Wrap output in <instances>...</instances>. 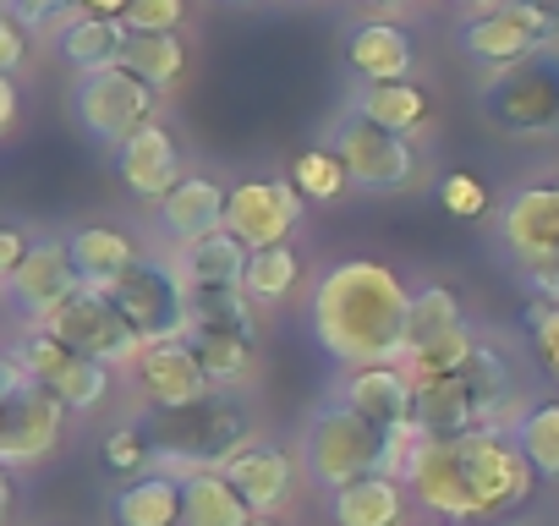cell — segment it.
<instances>
[{"mask_svg": "<svg viewBox=\"0 0 559 526\" xmlns=\"http://www.w3.org/2000/svg\"><path fill=\"white\" fill-rule=\"evenodd\" d=\"M401 482L428 515L472 526L515 515L537 488V466L526 461L515 428H483L455 439H417Z\"/></svg>", "mask_w": 559, "mask_h": 526, "instance_id": "cell-1", "label": "cell"}, {"mask_svg": "<svg viewBox=\"0 0 559 526\" xmlns=\"http://www.w3.org/2000/svg\"><path fill=\"white\" fill-rule=\"evenodd\" d=\"M406 324H412V291L401 286L390 263L346 258L313 286V335L346 368L406 362Z\"/></svg>", "mask_w": 559, "mask_h": 526, "instance_id": "cell-2", "label": "cell"}, {"mask_svg": "<svg viewBox=\"0 0 559 526\" xmlns=\"http://www.w3.org/2000/svg\"><path fill=\"white\" fill-rule=\"evenodd\" d=\"M515 395H521V384H515L510 357L493 340H477V351L466 362L417 379V428H423V439L504 428L515 417Z\"/></svg>", "mask_w": 559, "mask_h": 526, "instance_id": "cell-3", "label": "cell"}, {"mask_svg": "<svg viewBox=\"0 0 559 526\" xmlns=\"http://www.w3.org/2000/svg\"><path fill=\"white\" fill-rule=\"evenodd\" d=\"M132 428L148 439L159 471H176V477L181 471H225L252 444V422H247L241 401H230V395H209L198 406H170V411H143Z\"/></svg>", "mask_w": 559, "mask_h": 526, "instance_id": "cell-4", "label": "cell"}, {"mask_svg": "<svg viewBox=\"0 0 559 526\" xmlns=\"http://www.w3.org/2000/svg\"><path fill=\"white\" fill-rule=\"evenodd\" d=\"M395 471L401 477V450L384 428H373L352 401H324L308 422V477L319 488H346L362 477Z\"/></svg>", "mask_w": 559, "mask_h": 526, "instance_id": "cell-5", "label": "cell"}, {"mask_svg": "<svg viewBox=\"0 0 559 526\" xmlns=\"http://www.w3.org/2000/svg\"><path fill=\"white\" fill-rule=\"evenodd\" d=\"M192 319H187V346L198 351L203 373L214 384H236L252 368L258 324H252V297L247 291H187Z\"/></svg>", "mask_w": 559, "mask_h": 526, "instance_id": "cell-6", "label": "cell"}, {"mask_svg": "<svg viewBox=\"0 0 559 526\" xmlns=\"http://www.w3.org/2000/svg\"><path fill=\"white\" fill-rule=\"evenodd\" d=\"M559 39V12L543 7V0H499V7H483L461 23V50L477 67H521L532 56H543Z\"/></svg>", "mask_w": 559, "mask_h": 526, "instance_id": "cell-7", "label": "cell"}, {"mask_svg": "<svg viewBox=\"0 0 559 526\" xmlns=\"http://www.w3.org/2000/svg\"><path fill=\"white\" fill-rule=\"evenodd\" d=\"M0 373H7V395H0V461L34 466L61 444L72 406L61 395H50L45 384H34L12 351H7V362H0Z\"/></svg>", "mask_w": 559, "mask_h": 526, "instance_id": "cell-8", "label": "cell"}, {"mask_svg": "<svg viewBox=\"0 0 559 526\" xmlns=\"http://www.w3.org/2000/svg\"><path fill=\"white\" fill-rule=\"evenodd\" d=\"M330 148L341 154V165H346V176H352L357 192H406V187L423 176L417 143H412L406 132H390V127L357 116V110H346V116L335 121Z\"/></svg>", "mask_w": 559, "mask_h": 526, "instance_id": "cell-9", "label": "cell"}, {"mask_svg": "<svg viewBox=\"0 0 559 526\" xmlns=\"http://www.w3.org/2000/svg\"><path fill=\"white\" fill-rule=\"evenodd\" d=\"M154 105H159V88H148L132 67H105V72H88L78 77L72 88V116L78 127L105 143V148H121L138 127L154 121Z\"/></svg>", "mask_w": 559, "mask_h": 526, "instance_id": "cell-10", "label": "cell"}, {"mask_svg": "<svg viewBox=\"0 0 559 526\" xmlns=\"http://www.w3.org/2000/svg\"><path fill=\"white\" fill-rule=\"evenodd\" d=\"M483 116L504 132H559V56L543 50L483 83Z\"/></svg>", "mask_w": 559, "mask_h": 526, "instance_id": "cell-11", "label": "cell"}, {"mask_svg": "<svg viewBox=\"0 0 559 526\" xmlns=\"http://www.w3.org/2000/svg\"><path fill=\"white\" fill-rule=\"evenodd\" d=\"M483 335L466 330V308L450 286H423L412 291V324H406V373L428 379L477 351Z\"/></svg>", "mask_w": 559, "mask_h": 526, "instance_id": "cell-12", "label": "cell"}, {"mask_svg": "<svg viewBox=\"0 0 559 526\" xmlns=\"http://www.w3.org/2000/svg\"><path fill=\"white\" fill-rule=\"evenodd\" d=\"M45 330L61 335L72 351L105 362V368H138V357H143V335L132 330V319H127V313L110 302V291H99V286H83Z\"/></svg>", "mask_w": 559, "mask_h": 526, "instance_id": "cell-13", "label": "cell"}, {"mask_svg": "<svg viewBox=\"0 0 559 526\" xmlns=\"http://www.w3.org/2000/svg\"><path fill=\"white\" fill-rule=\"evenodd\" d=\"M12 357L23 362V373L34 379V384H45L50 395H61L72 411H94V406H105V395H110V368L105 362H94V357H83V351H72L61 335H50L45 324H28V335L12 346Z\"/></svg>", "mask_w": 559, "mask_h": 526, "instance_id": "cell-14", "label": "cell"}, {"mask_svg": "<svg viewBox=\"0 0 559 526\" xmlns=\"http://www.w3.org/2000/svg\"><path fill=\"white\" fill-rule=\"evenodd\" d=\"M105 291H110V302L132 319V330L143 335V346L187 335L192 297H187V286L176 280V270H165V263H143V258H138L132 270H127L116 286H105Z\"/></svg>", "mask_w": 559, "mask_h": 526, "instance_id": "cell-15", "label": "cell"}, {"mask_svg": "<svg viewBox=\"0 0 559 526\" xmlns=\"http://www.w3.org/2000/svg\"><path fill=\"white\" fill-rule=\"evenodd\" d=\"M499 241L515 263H526V275L559 270V181L515 187L499 208Z\"/></svg>", "mask_w": 559, "mask_h": 526, "instance_id": "cell-16", "label": "cell"}, {"mask_svg": "<svg viewBox=\"0 0 559 526\" xmlns=\"http://www.w3.org/2000/svg\"><path fill=\"white\" fill-rule=\"evenodd\" d=\"M341 401H352L373 428H384V433L395 439V450H401V466H406L412 444L423 439V428H417V379H412L401 362H384V368H352Z\"/></svg>", "mask_w": 559, "mask_h": 526, "instance_id": "cell-17", "label": "cell"}, {"mask_svg": "<svg viewBox=\"0 0 559 526\" xmlns=\"http://www.w3.org/2000/svg\"><path fill=\"white\" fill-rule=\"evenodd\" d=\"M302 192L292 181H269V176H247L230 187V208H225V230L241 236L252 252L258 247H280L292 241L297 219H302Z\"/></svg>", "mask_w": 559, "mask_h": 526, "instance_id": "cell-18", "label": "cell"}, {"mask_svg": "<svg viewBox=\"0 0 559 526\" xmlns=\"http://www.w3.org/2000/svg\"><path fill=\"white\" fill-rule=\"evenodd\" d=\"M78 291H83V275H78V263H72L67 236H45V241H34L28 263L7 280V297H12V308H17L28 324H50Z\"/></svg>", "mask_w": 559, "mask_h": 526, "instance_id": "cell-19", "label": "cell"}, {"mask_svg": "<svg viewBox=\"0 0 559 526\" xmlns=\"http://www.w3.org/2000/svg\"><path fill=\"white\" fill-rule=\"evenodd\" d=\"M132 384L143 390L148 411H170V406H198L214 395V379L203 373L198 351L176 335V340H154L143 346L138 368H132Z\"/></svg>", "mask_w": 559, "mask_h": 526, "instance_id": "cell-20", "label": "cell"}, {"mask_svg": "<svg viewBox=\"0 0 559 526\" xmlns=\"http://www.w3.org/2000/svg\"><path fill=\"white\" fill-rule=\"evenodd\" d=\"M110 154H116V176H121V187H127L132 198L165 203V198L181 187V154H176L170 127H159V121L138 127V132H132L121 148H110Z\"/></svg>", "mask_w": 559, "mask_h": 526, "instance_id": "cell-21", "label": "cell"}, {"mask_svg": "<svg viewBox=\"0 0 559 526\" xmlns=\"http://www.w3.org/2000/svg\"><path fill=\"white\" fill-rule=\"evenodd\" d=\"M247 263H252V247L230 230H214V236L176 247V280L187 291H241Z\"/></svg>", "mask_w": 559, "mask_h": 526, "instance_id": "cell-22", "label": "cell"}, {"mask_svg": "<svg viewBox=\"0 0 559 526\" xmlns=\"http://www.w3.org/2000/svg\"><path fill=\"white\" fill-rule=\"evenodd\" d=\"M225 477H230L236 493L252 504V515H274L280 504L292 499V488H297V466H292V455L280 450V444H263V439H252V444L225 466Z\"/></svg>", "mask_w": 559, "mask_h": 526, "instance_id": "cell-23", "label": "cell"}, {"mask_svg": "<svg viewBox=\"0 0 559 526\" xmlns=\"http://www.w3.org/2000/svg\"><path fill=\"white\" fill-rule=\"evenodd\" d=\"M346 67L362 83H406L417 67V45L401 23H357L346 34Z\"/></svg>", "mask_w": 559, "mask_h": 526, "instance_id": "cell-24", "label": "cell"}, {"mask_svg": "<svg viewBox=\"0 0 559 526\" xmlns=\"http://www.w3.org/2000/svg\"><path fill=\"white\" fill-rule=\"evenodd\" d=\"M225 208H230V187H219L209 176H181V187L159 203V230L176 247H187L198 236L225 230Z\"/></svg>", "mask_w": 559, "mask_h": 526, "instance_id": "cell-25", "label": "cell"}, {"mask_svg": "<svg viewBox=\"0 0 559 526\" xmlns=\"http://www.w3.org/2000/svg\"><path fill=\"white\" fill-rule=\"evenodd\" d=\"M116 526H187V499L176 471H143L110 493Z\"/></svg>", "mask_w": 559, "mask_h": 526, "instance_id": "cell-26", "label": "cell"}, {"mask_svg": "<svg viewBox=\"0 0 559 526\" xmlns=\"http://www.w3.org/2000/svg\"><path fill=\"white\" fill-rule=\"evenodd\" d=\"M127 45H132V28L116 23V17H72L61 34H56V50L61 61L88 77V72H105V67H121L127 61Z\"/></svg>", "mask_w": 559, "mask_h": 526, "instance_id": "cell-27", "label": "cell"}, {"mask_svg": "<svg viewBox=\"0 0 559 526\" xmlns=\"http://www.w3.org/2000/svg\"><path fill=\"white\" fill-rule=\"evenodd\" d=\"M330 515H335V526H401V515H406V488H401L395 471L346 482V488L330 493Z\"/></svg>", "mask_w": 559, "mask_h": 526, "instance_id": "cell-28", "label": "cell"}, {"mask_svg": "<svg viewBox=\"0 0 559 526\" xmlns=\"http://www.w3.org/2000/svg\"><path fill=\"white\" fill-rule=\"evenodd\" d=\"M67 247H72V263H78V275H83V286H116L132 263H138V252H132V241L121 236V230H110V225H78L72 236H67Z\"/></svg>", "mask_w": 559, "mask_h": 526, "instance_id": "cell-29", "label": "cell"}, {"mask_svg": "<svg viewBox=\"0 0 559 526\" xmlns=\"http://www.w3.org/2000/svg\"><path fill=\"white\" fill-rule=\"evenodd\" d=\"M181 499H187V526H252L258 521L225 471H181Z\"/></svg>", "mask_w": 559, "mask_h": 526, "instance_id": "cell-30", "label": "cell"}, {"mask_svg": "<svg viewBox=\"0 0 559 526\" xmlns=\"http://www.w3.org/2000/svg\"><path fill=\"white\" fill-rule=\"evenodd\" d=\"M352 110L368 116V121H379V127H390V132H417V127H428L433 99L412 77L406 83H362L357 99H352Z\"/></svg>", "mask_w": 559, "mask_h": 526, "instance_id": "cell-31", "label": "cell"}, {"mask_svg": "<svg viewBox=\"0 0 559 526\" xmlns=\"http://www.w3.org/2000/svg\"><path fill=\"white\" fill-rule=\"evenodd\" d=\"M297 280H302V263H297L292 241H280V247H258V252H252L241 291H247L252 302H286V297L297 291Z\"/></svg>", "mask_w": 559, "mask_h": 526, "instance_id": "cell-32", "label": "cell"}, {"mask_svg": "<svg viewBox=\"0 0 559 526\" xmlns=\"http://www.w3.org/2000/svg\"><path fill=\"white\" fill-rule=\"evenodd\" d=\"M121 67H132L148 88H176L187 72V45L176 34H132Z\"/></svg>", "mask_w": 559, "mask_h": 526, "instance_id": "cell-33", "label": "cell"}, {"mask_svg": "<svg viewBox=\"0 0 559 526\" xmlns=\"http://www.w3.org/2000/svg\"><path fill=\"white\" fill-rule=\"evenodd\" d=\"M515 439L526 450V461L537 466V477L559 482V401H537L521 411L515 422Z\"/></svg>", "mask_w": 559, "mask_h": 526, "instance_id": "cell-34", "label": "cell"}, {"mask_svg": "<svg viewBox=\"0 0 559 526\" xmlns=\"http://www.w3.org/2000/svg\"><path fill=\"white\" fill-rule=\"evenodd\" d=\"M292 187H297L308 203H335V198L352 187V176H346V165H341L335 148H302V154L292 159Z\"/></svg>", "mask_w": 559, "mask_h": 526, "instance_id": "cell-35", "label": "cell"}, {"mask_svg": "<svg viewBox=\"0 0 559 526\" xmlns=\"http://www.w3.org/2000/svg\"><path fill=\"white\" fill-rule=\"evenodd\" d=\"M521 324H526V340H532V357L543 362V373L559 379V308L554 302H532L521 313Z\"/></svg>", "mask_w": 559, "mask_h": 526, "instance_id": "cell-36", "label": "cell"}, {"mask_svg": "<svg viewBox=\"0 0 559 526\" xmlns=\"http://www.w3.org/2000/svg\"><path fill=\"white\" fill-rule=\"evenodd\" d=\"M439 203H444V214H455V219H483V214H488V187H483L477 176L455 170V176L439 181Z\"/></svg>", "mask_w": 559, "mask_h": 526, "instance_id": "cell-37", "label": "cell"}, {"mask_svg": "<svg viewBox=\"0 0 559 526\" xmlns=\"http://www.w3.org/2000/svg\"><path fill=\"white\" fill-rule=\"evenodd\" d=\"M181 17H187V0H132L121 23L132 34H176Z\"/></svg>", "mask_w": 559, "mask_h": 526, "instance_id": "cell-38", "label": "cell"}, {"mask_svg": "<svg viewBox=\"0 0 559 526\" xmlns=\"http://www.w3.org/2000/svg\"><path fill=\"white\" fill-rule=\"evenodd\" d=\"M148 461H154V450H148V439H143L138 428H116V433L105 439V466H110V471H127V477H132V471H143Z\"/></svg>", "mask_w": 559, "mask_h": 526, "instance_id": "cell-39", "label": "cell"}, {"mask_svg": "<svg viewBox=\"0 0 559 526\" xmlns=\"http://www.w3.org/2000/svg\"><path fill=\"white\" fill-rule=\"evenodd\" d=\"M67 12H83V0H7V17L23 23V28H34V34L56 28Z\"/></svg>", "mask_w": 559, "mask_h": 526, "instance_id": "cell-40", "label": "cell"}, {"mask_svg": "<svg viewBox=\"0 0 559 526\" xmlns=\"http://www.w3.org/2000/svg\"><path fill=\"white\" fill-rule=\"evenodd\" d=\"M28 252H34V247H28V236H23L17 225H7V230H0V275L12 280V275L23 270V263H28Z\"/></svg>", "mask_w": 559, "mask_h": 526, "instance_id": "cell-41", "label": "cell"}, {"mask_svg": "<svg viewBox=\"0 0 559 526\" xmlns=\"http://www.w3.org/2000/svg\"><path fill=\"white\" fill-rule=\"evenodd\" d=\"M23 23H12V17H0V67L7 72H17V61H23V34H17Z\"/></svg>", "mask_w": 559, "mask_h": 526, "instance_id": "cell-42", "label": "cell"}, {"mask_svg": "<svg viewBox=\"0 0 559 526\" xmlns=\"http://www.w3.org/2000/svg\"><path fill=\"white\" fill-rule=\"evenodd\" d=\"M526 280H532L537 302H554L559 308V270H543V275H526Z\"/></svg>", "mask_w": 559, "mask_h": 526, "instance_id": "cell-43", "label": "cell"}, {"mask_svg": "<svg viewBox=\"0 0 559 526\" xmlns=\"http://www.w3.org/2000/svg\"><path fill=\"white\" fill-rule=\"evenodd\" d=\"M127 7H132V0H83V17H127Z\"/></svg>", "mask_w": 559, "mask_h": 526, "instance_id": "cell-44", "label": "cell"}, {"mask_svg": "<svg viewBox=\"0 0 559 526\" xmlns=\"http://www.w3.org/2000/svg\"><path fill=\"white\" fill-rule=\"evenodd\" d=\"M0 127H17V83H0Z\"/></svg>", "mask_w": 559, "mask_h": 526, "instance_id": "cell-45", "label": "cell"}, {"mask_svg": "<svg viewBox=\"0 0 559 526\" xmlns=\"http://www.w3.org/2000/svg\"><path fill=\"white\" fill-rule=\"evenodd\" d=\"M455 7H477L483 12V7H499V0H455Z\"/></svg>", "mask_w": 559, "mask_h": 526, "instance_id": "cell-46", "label": "cell"}, {"mask_svg": "<svg viewBox=\"0 0 559 526\" xmlns=\"http://www.w3.org/2000/svg\"><path fill=\"white\" fill-rule=\"evenodd\" d=\"M219 7H252V0H219Z\"/></svg>", "mask_w": 559, "mask_h": 526, "instance_id": "cell-47", "label": "cell"}, {"mask_svg": "<svg viewBox=\"0 0 559 526\" xmlns=\"http://www.w3.org/2000/svg\"><path fill=\"white\" fill-rule=\"evenodd\" d=\"M368 7H401V0H368Z\"/></svg>", "mask_w": 559, "mask_h": 526, "instance_id": "cell-48", "label": "cell"}, {"mask_svg": "<svg viewBox=\"0 0 559 526\" xmlns=\"http://www.w3.org/2000/svg\"><path fill=\"white\" fill-rule=\"evenodd\" d=\"M252 526H274V515H258V521H252Z\"/></svg>", "mask_w": 559, "mask_h": 526, "instance_id": "cell-49", "label": "cell"}]
</instances>
